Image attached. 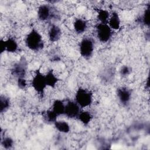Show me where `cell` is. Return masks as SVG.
<instances>
[{"label": "cell", "mask_w": 150, "mask_h": 150, "mask_svg": "<svg viewBox=\"0 0 150 150\" xmlns=\"http://www.w3.org/2000/svg\"><path fill=\"white\" fill-rule=\"evenodd\" d=\"M25 43L26 47L33 52L40 51L45 46L43 37L36 28H32L26 35Z\"/></svg>", "instance_id": "6da1fadb"}, {"label": "cell", "mask_w": 150, "mask_h": 150, "mask_svg": "<svg viewBox=\"0 0 150 150\" xmlns=\"http://www.w3.org/2000/svg\"><path fill=\"white\" fill-rule=\"evenodd\" d=\"M30 84L36 93L38 94L40 97H43L47 86L46 81L45 75L42 72L40 67L35 71Z\"/></svg>", "instance_id": "7a4b0ae2"}, {"label": "cell", "mask_w": 150, "mask_h": 150, "mask_svg": "<svg viewBox=\"0 0 150 150\" xmlns=\"http://www.w3.org/2000/svg\"><path fill=\"white\" fill-rule=\"evenodd\" d=\"M74 100L81 109L90 106L93 101V93L85 88L79 87L74 94Z\"/></svg>", "instance_id": "3957f363"}, {"label": "cell", "mask_w": 150, "mask_h": 150, "mask_svg": "<svg viewBox=\"0 0 150 150\" xmlns=\"http://www.w3.org/2000/svg\"><path fill=\"white\" fill-rule=\"evenodd\" d=\"M94 40L90 37H86L81 39L79 44V53L82 57L85 59H90L94 51Z\"/></svg>", "instance_id": "277c9868"}, {"label": "cell", "mask_w": 150, "mask_h": 150, "mask_svg": "<svg viewBox=\"0 0 150 150\" xmlns=\"http://www.w3.org/2000/svg\"><path fill=\"white\" fill-rule=\"evenodd\" d=\"M28 68V61L25 57L22 56L12 65L11 69V73L16 79L25 78Z\"/></svg>", "instance_id": "5b68a950"}, {"label": "cell", "mask_w": 150, "mask_h": 150, "mask_svg": "<svg viewBox=\"0 0 150 150\" xmlns=\"http://www.w3.org/2000/svg\"><path fill=\"white\" fill-rule=\"evenodd\" d=\"M96 32L98 40L103 43L108 42L112 35V30L108 24L97 23L96 26Z\"/></svg>", "instance_id": "8992f818"}, {"label": "cell", "mask_w": 150, "mask_h": 150, "mask_svg": "<svg viewBox=\"0 0 150 150\" xmlns=\"http://www.w3.org/2000/svg\"><path fill=\"white\" fill-rule=\"evenodd\" d=\"M82 109L74 100H69L65 103L64 115L70 119H77Z\"/></svg>", "instance_id": "52a82bcc"}, {"label": "cell", "mask_w": 150, "mask_h": 150, "mask_svg": "<svg viewBox=\"0 0 150 150\" xmlns=\"http://www.w3.org/2000/svg\"><path fill=\"white\" fill-rule=\"evenodd\" d=\"M116 94L119 102L123 106H127L132 98V92L129 88L122 86L117 88Z\"/></svg>", "instance_id": "ba28073f"}, {"label": "cell", "mask_w": 150, "mask_h": 150, "mask_svg": "<svg viewBox=\"0 0 150 150\" xmlns=\"http://www.w3.org/2000/svg\"><path fill=\"white\" fill-rule=\"evenodd\" d=\"M53 15L52 8L49 5H40L37 10V16L40 21H46L50 19Z\"/></svg>", "instance_id": "9c48e42d"}, {"label": "cell", "mask_w": 150, "mask_h": 150, "mask_svg": "<svg viewBox=\"0 0 150 150\" xmlns=\"http://www.w3.org/2000/svg\"><path fill=\"white\" fill-rule=\"evenodd\" d=\"M62 35L61 28L57 25L52 24L49 28L47 36L48 39L51 42H56L59 40Z\"/></svg>", "instance_id": "30bf717a"}, {"label": "cell", "mask_w": 150, "mask_h": 150, "mask_svg": "<svg viewBox=\"0 0 150 150\" xmlns=\"http://www.w3.org/2000/svg\"><path fill=\"white\" fill-rule=\"evenodd\" d=\"M45 75L47 87L54 88L59 81V79L54 73V70L50 69L47 70Z\"/></svg>", "instance_id": "8fae6325"}, {"label": "cell", "mask_w": 150, "mask_h": 150, "mask_svg": "<svg viewBox=\"0 0 150 150\" xmlns=\"http://www.w3.org/2000/svg\"><path fill=\"white\" fill-rule=\"evenodd\" d=\"M108 25L112 30H118L120 29L121 27V19L117 12L113 11L110 14Z\"/></svg>", "instance_id": "7c38bea8"}, {"label": "cell", "mask_w": 150, "mask_h": 150, "mask_svg": "<svg viewBox=\"0 0 150 150\" xmlns=\"http://www.w3.org/2000/svg\"><path fill=\"white\" fill-rule=\"evenodd\" d=\"M73 29L77 34L80 35L83 33L87 28V21L82 18H76L73 24Z\"/></svg>", "instance_id": "4fadbf2b"}, {"label": "cell", "mask_w": 150, "mask_h": 150, "mask_svg": "<svg viewBox=\"0 0 150 150\" xmlns=\"http://www.w3.org/2000/svg\"><path fill=\"white\" fill-rule=\"evenodd\" d=\"M58 116L64 114L65 103L60 99H55L52 103L51 108Z\"/></svg>", "instance_id": "5bb4252c"}, {"label": "cell", "mask_w": 150, "mask_h": 150, "mask_svg": "<svg viewBox=\"0 0 150 150\" xmlns=\"http://www.w3.org/2000/svg\"><path fill=\"white\" fill-rule=\"evenodd\" d=\"M93 118V114L87 110H81L77 117V120L84 126H87Z\"/></svg>", "instance_id": "9a60e30c"}, {"label": "cell", "mask_w": 150, "mask_h": 150, "mask_svg": "<svg viewBox=\"0 0 150 150\" xmlns=\"http://www.w3.org/2000/svg\"><path fill=\"white\" fill-rule=\"evenodd\" d=\"M18 43L13 37H8L5 39V52L8 53H15L18 50Z\"/></svg>", "instance_id": "2e32d148"}, {"label": "cell", "mask_w": 150, "mask_h": 150, "mask_svg": "<svg viewBox=\"0 0 150 150\" xmlns=\"http://www.w3.org/2000/svg\"><path fill=\"white\" fill-rule=\"evenodd\" d=\"M55 129L60 133L67 134L70 131L69 124L64 120H57L53 124Z\"/></svg>", "instance_id": "e0dca14e"}, {"label": "cell", "mask_w": 150, "mask_h": 150, "mask_svg": "<svg viewBox=\"0 0 150 150\" xmlns=\"http://www.w3.org/2000/svg\"><path fill=\"white\" fill-rule=\"evenodd\" d=\"M97 17L99 21V23L103 24H108V22L110 16V12L105 9L96 8Z\"/></svg>", "instance_id": "ac0fdd59"}, {"label": "cell", "mask_w": 150, "mask_h": 150, "mask_svg": "<svg viewBox=\"0 0 150 150\" xmlns=\"http://www.w3.org/2000/svg\"><path fill=\"white\" fill-rule=\"evenodd\" d=\"M43 118L45 122L49 124H54L57 120L58 116L52 110H47L43 113Z\"/></svg>", "instance_id": "d6986e66"}, {"label": "cell", "mask_w": 150, "mask_h": 150, "mask_svg": "<svg viewBox=\"0 0 150 150\" xmlns=\"http://www.w3.org/2000/svg\"><path fill=\"white\" fill-rule=\"evenodd\" d=\"M11 107V101L9 97L4 95L0 97V112L1 114L6 112Z\"/></svg>", "instance_id": "ffe728a7"}, {"label": "cell", "mask_w": 150, "mask_h": 150, "mask_svg": "<svg viewBox=\"0 0 150 150\" xmlns=\"http://www.w3.org/2000/svg\"><path fill=\"white\" fill-rule=\"evenodd\" d=\"M149 14H150V5H148L145 9L142 16H141L140 22L145 26H149Z\"/></svg>", "instance_id": "44dd1931"}, {"label": "cell", "mask_w": 150, "mask_h": 150, "mask_svg": "<svg viewBox=\"0 0 150 150\" xmlns=\"http://www.w3.org/2000/svg\"><path fill=\"white\" fill-rule=\"evenodd\" d=\"M1 144L4 148L6 149H9L13 146L14 140L11 137H9V136L4 137L3 138H1Z\"/></svg>", "instance_id": "7402d4cb"}, {"label": "cell", "mask_w": 150, "mask_h": 150, "mask_svg": "<svg viewBox=\"0 0 150 150\" xmlns=\"http://www.w3.org/2000/svg\"><path fill=\"white\" fill-rule=\"evenodd\" d=\"M132 72V68L128 65H123L121 67L119 70V73L123 77H128Z\"/></svg>", "instance_id": "603a6c76"}, {"label": "cell", "mask_w": 150, "mask_h": 150, "mask_svg": "<svg viewBox=\"0 0 150 150\" xmlns=\"http://www.w3.org/2000/svg\"><path fill=\"white\" fill-rule=\"evenodd\" d=\"M18 87L21 90H23L26 88L28 83L25 78H18L16 81Z\"/></svg>", "instance_id": "cb8c5ba5"}, {"label": "cell", "mask_w": 150, "mask_h": 150, "mask_svg": "<svg viewBox=\"0 0 150 150\" xmlns=\"http://www.w3.org/2000/svg\"><path fill=\"white\" fill-rule=\"evenodd\" d=\"M5 52V39H1L0 40V53L1 54Z\"/></svg>", "instance_id": "d4e9b609"}, {"label": "cell", "mask_w": 150, "mask_h": 150, "mask_svg": "<svg viewBox=\"0 0 150 150\" xmlns=\"http://www.w3.org/2000/svg\"><path fill=\"white\" fill-rule=\"evenodd\" d=\"M145 84H146L145 86L147 87L148 88H149V77H148V79H146V82Z\"/></svg>", "instance_id": "484cf974"}]
</instances>
